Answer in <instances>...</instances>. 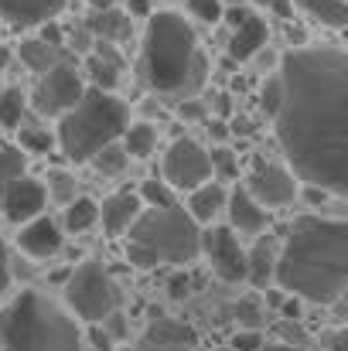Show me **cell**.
<instances>
[{"label":"cell","instance_id":"obj_27","mask_svg":"<svg viewBox=\"0 0 348 351\" xmlns=\"http://www.w3.org/2000/svg\"><path fill=\"white\" fill-rule=\"evenodd\" d=\"M24 119H27V93L21 86L0 89V126L3 130H17Z\"/></svg>","mask_w":348,"mask_h":351},{"label":"cell","instance_id":"obj_21","mask_svg":"<svg viewBox=\"0 0 348 351\" xmlns=\"http://www.w3.org/2000/svg\"><path fill=\"white\" fill-rule=\"evenodd\" d=\"M277 249H280V239L270 235V229L253 235V245L246 249V280H249V283H256V287H270V283H273Z\"/></svg>","mask_w":348,"mask_h":351},{"label":"cell","instance_id":"obj_45","mask_svg":"<svg viewBox=\"0 0 348 351\" xmlns=\"http://www.w3.org/2000/svg\"><path fill=\"white\" fill-rule=\"evenodd\" d=\"M10 58H14V51H10L7 45H0V79H3V72H7V65H10Z\"/></svg>","mask_w":348,"mask_h":351},{"label":"cell","instance_id":"obj_7","mask_svg":"<svg viewBox=\"0 0 348 351\" xmlns=\"http://www.w3.org/2000/svg\"><path fill=\"white\" fill-rule=\"evenodd\" d=\"M65 311L82 324H103L123 304V290L116 276L96 259L79 263L65 280Z\"/></svg>","mask_w":348,"mask_h":351},{"label":"cell","instance_id":"obj_46","mask_svg":"<svg viewBox=\"0 0 348 351\" xmlns=\"http://www.w3.org/2000/svg\"><path fill=\"white\" fill-rule=\"evenodd\" d=\"M93 10H106V7H116V0H86Z\"/></svg>","mask_w":348,"mask_h":351},{"label":"cell","instance_id":"obj_26","mask_svg":"<svg viewBox=\"0 0 348 351\" xmlns=\"http://www.w3.org/2000/svg\"><path fill=\"white\" fill-rule=\"evenodd\" d=\"M311 21H318L321 27H332V31H342L348 24V7L345 0H294Z\"/></svg>","mask_w":348,"mask_h":351},{"label":"cell","instance_id":"obj_13","mask_svg":"<svg viewBox=\"0 0 348 351\" xmlns=\"http://www.w3.org/2000/svg\"><path fill=\"white\" fill-rule=\"evenodd\" d=\"M48 208V191H45V181L31 178L27 171L21 178H14L3 191H0V212L10 226H21L34 215H41Z\"/></svg>","mask_w":348,"mask_h":351},{"label":"cell","instance_id":"obj_39","mask_svg":"<svg viewBox=\"0 0 348 351\" xmlns=\"http://www.w3.org/2000/svg\"><path fill=\"white\" fill-rule=\"evenodd\" d=\"M167 293H171L174 300H181V297H188V293H192V280H188L185 273H178V276H171V280H167Z\"/></svg>","mask_w":348,"mask_h":351},{"label":"cell","instance_id":"obj_31","mask_svg":"<svg viewBox=\"0 0 348 351\" xmlns=\"http://www.w3.org/2000/svg\"><path fill=\"white\" fill-rule=\"evenodd\" d=\"M137 198L143 202V208H157V205H171L178 202V191L164 181V178H147L137 191Z\"/></svg>","mask_w":348,"mask_h":351},{"label":"cell","instance_id":"obj_44","mask_svg":"<svg viewBox=\"0 0 348 351\" xmlns=\"http://www.w3.org/2000/svg\"><path fill=\"white\" fill-rule=\"evenodd\" d=\"M229 110H232V106H229V96H216V117L226 119V117H229Z\"/></svg>","mask_w":348,"mask_h":351},{"label":"cell","instance_id":"obj_20","mask_svg":"<svg viewBox=\"0 0 348 351\" xmlns=\"http://www.w3.org/2000/svg\"><path fill=\"white\" fill-rule=\"evenodd\" d=\"M140 208H143V202L137 198V191H116L110 198H103L100 222L96 226H103V232L110 235V239H119V235L130 229V222L140 215Z\"/></svg>","mask_w":348,"mask_h":351},{"label":"cell","instance_id":"obj_42","mask_svg":"<svg viewBox=\"0 0 348 351\" xmlns=\"http://www.w3.org/2000/svg\"><path fill=\"white\" fill-rule=\"evenodd\" d=\"M259 351H304L301 345H290V341H263Z\"/></svg>","mask_w":348,"mask_h":351},{"label":"cell","instance_id":"obj_41","mask_svg":"<svg viewBox=\"0 0 348 351\" xmlns=\"http://www.w3.org/2000/svg\"><path fill=\"white\" fill-rule=\"evenodd\" d=\"M209 136H212L216 143H226V136H229V130H226V119H222V117L209 119Z\"/></svg>","mask_w":348,"mask_h":351},{"label":"cell","instance_id":"obj_48","mask_svg":"<svg viewBox=\"0 0 348 351\" xmlns=\"http://www.w3.org/2000/svg\"><path fill=\"white\" fill-rule=\"evenodd\" d=\"M216 351H232V348H216Z\"/></svg>","mask_w":348,"mask_h":351},{"label":"cell","instance_id":"obj_43","mask_svg":"<svg viewBox=\"0 0 348 351\" xmlns=\"http://www.w3.org/2000/svg\"><path fill=\"white\" fill-rule=\"evenodd\" d=\"M328 351H345V331H342V328L328 338Z\"/></svg>","mask_w":348,"mask_h":351},{"label":"cell","instance_id":"obj_40","mask_svg":"<svg viewBox=\"0 0 348 351\" xmlns=\"http://www.w3.org/2000/svg\"><path fill=\"white\" fill-rule=\"evenodd\" d=\"M126 3V14L130 17H147L154 10V0H123Z\"/></svg>","mask_w":348,"mask_h":351},{"label":"cell","instance_id":"obj_14","mask_svg":"<svg viewBox=\"0 0 348 351\" xmlns=\"http://www.w3.org/2000/svg\"><path fill=\"white\" fill-rule=\"evenodd\" d=\"M62 245H65L62 222L45 215V212L17 226V249L24 256H31V259H51V256L62 252Z\"/></svg>","mask_w":348,"mask_h":351},{"label":"cell","instance_id":"obj_23","mask_svg":"<svg viewBox=\"0 0 348 351\" xmlns=\"http://www.w3.org/2000/svg\"><path fill=\"white\" fill-rule=\"evenodd\" d=\"M17 58H21V65H24L27 72L41 75V72H48L55 62H62V45H48V41H41V38H24V41L17 45Z\"/></svg>","mask_w":348,"mask_h":351},{"label":"cell","instance_id":"obj_28","mask_svg":"<svg viewBox=\"0 0 348 351\" xmlns=\"http://www.w3.org/2000/svg\"><path fill=\"white\" fill-rule=\"evenodd\" d=\"M17 147L31 157V154H51L55 147V133L45 126V123H21L17 126Z\"/></svg>","mask_w":348,"mask_h":351},{"label":"cell","instance_id":"obj_22","mask_svg":"<svg viewBox=\"0 0 348 351\" xmlns=\"http://www.w3.org/2000/svg\"><path fill=\"white\" fill-rule=\"evenodd\" d=\"M86 27H89V34L93 38H103V41H123V38H130V31H133V17L126 14V10H116V7H106V10H93V17L86 21Z\"/></svg>","mask_w":348,"mask_h":351},{"label":"cell","instance_id":"obj_3","mask_svg":"<svg viewBox=\"0 0 348 351\" xmlns=\"http://www.w3.org/2000/svg\"><path fill=\"white\" fill-rule=\"evenodd\" d=\"M205 62L195 27L178 10H150L140 45V79L161 96H192L202 86Z\"/></svg>","mask_w":348,"mask_h":351},{"label":"cell","instance_id":"obj_1","mask_svg":"<svg viewBox=\"0 0 348 351\" xmlns=\"http://www.w3.org/2000/svg\"><path fill=\"white\" fill-rule=\"evenodd\" d=\"M273 133L301 184L348 191V55L342 45H297L280 55Z\"/></svg>","mask_w":348,"mask_h":351},{"label":"cell","instance_id":"obj_15","mask_svg":"<svg viewBox=\"0 0 348 351\" xmlns=\"http://www.w3.org/2000/svg\"><path fill=\"white\" fill-rule=\"evenodd\" d=\"M226 219H229V229L239 239H253V235L270 229V212L246 188H235L226 195Z\"/></svg>","mask_w":348,"mask_h":351},{"label":"cell","instance_id":"obj_11","mask_svg":"<svg viewBox=\"0 0 348 351\" xmlns=\"http://www.w3.org/2000/svg\"><path fill=\"white\" fill-rule=\"evenodd\" d=\"M212 266V273L222 283H246V245L229 226H209L202 232V252Z\"/></svg>","mask_w":348,"mask_h":351},{"label":"cell","instance_id":"obj_38","mask_svg":"<svg viewBox=\"0 0 348 351\" xmlns=\"http://www.w3.org/2000/svg\"><path fill=\"white\" fill-rule=\"evenodd\" d=\"M235 321H239V328H259V307L249 300L235 304Z\"/></svg>","mask_w":348,"mask_h":351},{"label":"cell","instance_id":"obj_2","mask_svg":"<svg viewBox=\"0 0 348 351\" xmlns=\"http://www.w3.org/2000/svg\"><path fill=\"white\" fill-rule=\"evenodd\" d=\"M273 283L308 304H342L348 287V222L342 215H297L277 249Z\"/></svg>","mask_w":348,"mask_h":351},{"label":"cell","instance_id":"obj_16","mask_svg":"<svg viewBox=\"0 0 348 351\" xmlns=\"http://www.w3.org/2000/svg\"><path fill=\"white\" fill-rule=\"evenodd\" d=\"M93 45H96V51H89V55L82 58V79H86V86H93V89L116 93L119 72H123V58H119V51L113 48V41L96 38Z\"/></svg>","mask_w":348,"mask_h":351},{"label":"cell","instance_id":"obj_24","mask_svg":"<svg viewBox=\"0 0 348 351\" xmlns=\"http://www.w3.org/2000/svg\"><path fill=\"white\" fill-rule=\"evenodd\" d=\"M123 150L130 160H150L157 154V126L154 123H126L123 136H119Z\"/></svg>","mask_w":348,"mask_h":351},{"label":"cell","instance_id":"obj_32","mask_svg":"<svg viewBox=\"0 0 348 351\" xmlns=\"http://www.w3.org/2000/svg\"><path fill=\"white\" fill-rule=\"evenodd\" d=\"M45 191H48V198H55L58 205H65V202H72L76 195H79V181H76V174L72 171H48V184H45Z\"/></svg>","mask_w":348,"mask_h":351},{"label":"cell","instance_id":"obj_34","mask_svg":"<svg viewBox=\"0 0 348 351\" xmlns=\"http://www.w3.org/2000/svg\"><path fill=\"white\" fill-rule=\"evenodd\" d=\"M226 0H188V14L202 24H222Z\"/></svg>","mask_w":348,"mask_h":351},{"label":"cell","instance_id":"obj_5","mask_svg":"<svg viewBox=\"0 0 348 351\" xmlns=\"http://www.w3.org/2000/svg\"><path fill=\"white\" fill-rule=\"evenodd\" d=\"M123 252L137 269L154 266H188L202 252V226L185 212V205L140 208V215L123 232Z\"/></svg>","mask_w":348,"mask_h":351},{"label":"cell","instance_id":"obj_47","mask_svg":"<svg viewBox=\"0 0 348 351\" xmlns=\"http://www.w3.org/2000/svg\"><path fill=\"white\" fill-rule=\"evenodd\" d=\"M106 351H133V348H106Z\"/></svg>","mask_w":348,"mask_h":351},{"label":"cell","instance_id":"obj_18","mask_svg":"<svg viewBox=\"0 0 348 351\" xmlns=\"http://www.w3.org/2000/svg\"><path fill=\"white\" fill-rule=\"evenodd\" d=\"M192 348H195V331L185 328L181 321L161 317V321H154L143 331L140 345L133 351H192Z\"/></svg>","mask_w":348,"mask_h":351},{"label":"cell","instance_id":"obj_10","mask_svg":"<svg viewBox=\"0 0 348 351\" xmlns=\"http://www.w3.org/2000/svg\"><path fill=\"white\" fill-rule=\"evenodd\" d=\"M246 191L266 208H290L297 198H301V181L297 174L287 167V164H277V160H256L249 178H246Z\"/></svg>","mask_w":348,"mask_h":351},{"label":"cell","instance_id":"obj_30","mask_svg":"<svg viewBox=\"0 0 348 351\" xmlns=\"http://www.w3.org/2000/svg\"><path fill=\"white\" fill-rule=\"evenodd\" d=\"M24 171H27V154H24L17 143L0 147V191H3L14 178H21Z\"/></svg>","mask_w":348,"mask_h":351},{"label":"cell","instance_id":"obj_33","mask_svg":"<svg viewBox=\"0 0 348 351\" xmlns=\"http://www.w3.org/2000/svg\"><path fill=\"white\" fill-rule=\"evenodd\" d=\"M209 160H212V178L216 181H235L239 178V157L232 154L226 143L212 147L209 150Z\"/></svg>","mask_w":348,"mask_h":351},{"label":"cell","instance_id":"obj_8","mask_svg":"<svg viewBox=\"0 0 348 351\" xmlns=\"http://www.w3.org/2000/svg\"><path fill=\"white\" fill-rule=\"evenodd\" d=\"M86 93V79L82 69L72 62H55L48 72L38 75V86L27 96V106L45 119H58L69 106H76V99Z\"/></svg>","mask_w":348,"mask_h":351},{"label":"cell","instance_id":"obj_17","mask_svg":"<svg viewBox=\"0 0 348 351\" xmlns=\"http://www.w3.org/2000/svg\"><path fill=\"white\" fill-rule=\"evenodd\" d=\"M69 0H0V21L7 27H38L65 10Z\"/></svg>","mask_w":348,"mask_h":351},{"label":"cell","instance_id":"obj_12","mask_svg":"<svg viewBox=\"0 0 348 351\" xmlns=\"http://www.w3.org/2000/svg\"><path fill=\"white\" fill-rule=\"evenodd\" d=\"M222 21L229 24V41H226V51H229L232 62H249L256 58L266 41H270V24L266 17H259L253 7L239 3V7H226L222 10Z\"/></svg>","mask_w":348,"mask_h":351},{"label":"cell","instance_id":"obj_19","mask_svg":"<svg viewBox=\"0 0 348 351\" xmlns=\"http://www.w3.org/2000/svg\"><path fill=\"white\" fill-rule=\"evenodd\" d=\"M226 195H229L226 184L216 181V178H209V181L188 188V205H185V212H188L198 226H212V222L226 212Z\"/></svg>","mask_w":348,"mask_h":351},{"label":"cell","instance_id":"obj_35","mask_svg":"<svg viewBox=\"0 0 348 351\" xmlns=\"http://www.w3.org/2000/svg\"><path fill=\"white\" fill-rule=\"evenodd\" d=\"M277 106H280V75L273 72V75L263 82V89H259V110H263L266 117H273Z\"/></svg>","mask_w":348,"mask_h":351},{"label":"cell","instance_id":"obj_25","mask_svg":"<svg viewBox=\"0 0 348 351\" xmlns=\"http://www.w3.org/2000/svg\"><path fill=\"white\" fill-rule=\"evenodd\" d=\"M100 222V202L89 195H76L72 202H65V215H62V229L72 235L89 232Z\"/></svg>","mask_w":348,"mask_h":351},{"label":"cell","instance_id":"obj_29","mask_svg":"<svg viewBox=\"0 0 348 351\" xmlns=\"http://www.w3.org/2000/svg\"><path fill=\"white\" fill-rule=\"evenodd\" d=\"M89 164L103 174V178H116V174H123L126 171V164H130V157H126V150H123V143L113 140V143H106L100 154H93L89 157Z\"/></svg>","mask_w":348,"mask_h":351},{"label":"cell","instance_id":"obj_6","mask_svg":"<svg viewBox=\"0 0 348 351\" xmlns=\"http://www.w3.org/2000/svg\"><path fill=\"white\" fill-rule=\"evenodd\" d=\"M130 123V106L106 89L86 86V93L55 119V147L72 164H89L93 154H100L106 143L123 136Z\"/></svg>","mask_w":348,"mask_h":351},{"label":"cell","instance_id":"obj_9","mask_svg":"<svg viewBox=\"0 0 348 351\" xmlns=\"http://www.w3.org/2000/svg\"><path fill=\"white\" fill-rule=\"evenodd\" d=\"M161 178L174 188V191H188L202 181L212 178V160H209V150L192 140V136H178L167 143L164 157H161Z\"/></svg>","mask_w":348,"mask_h":351},{"label":"cell","instance_id":"obj_36","mask_svg":"<svg viewBox=\"0 0 348 351\" xmlns=\"http://www.w3.org/2000/svg\"><path fill=\"white\" fill-rule=\"evenodd\" d=\"M229 348L232 351H259L263 348V335H259V328H239V331L229 338Z\"/></svg>","mask_w":348,"mask_h":351},{"label":"cell","instance_id":"obj_4","mask_svg":"<svg viewBox=\"0 0 348 351\" xmlns=\"http://www.w3.org/2000/svg\"><path fill=\"white\" fill-rule=\"evenodd\" d=\"M86 335L65 304L21 290L7 307H0V351H82Z\"/></svg>","mask_w":348,"mask_h":351},{"label":"cell","instance_id":"obj_37","mask_svg":"<svg viewBox=\"0 0 348 351\" xmlns=\"http://www.w3.org/2000/svg\"><path fill=\"white\" fill-rule=\"evenodd\" d=\"M10 280H14V266H10V252L0 239V300L10 293Z\"/></svg>","mask_w":348,"mask_h":351}]
</instances>
